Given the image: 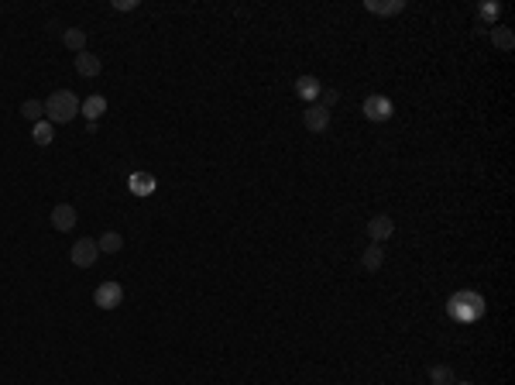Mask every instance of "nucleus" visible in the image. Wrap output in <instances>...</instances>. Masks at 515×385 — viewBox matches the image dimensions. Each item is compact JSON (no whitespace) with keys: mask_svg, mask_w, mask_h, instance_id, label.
I'll return each instance as SVG.
<instances>
[{"mask_svg":"<svg viewBox=\"0 0 515 385\" xmlns=\"http://www.w3.org/2000/svg\"><path fill=\"white\" fill-rule=\"evenodd\" d=\"M76 114H79V96H76L72 90H55V93L45 100V117H48V124H69Z\"/></svg>","mask_w":515,"mask_h":385,"instance_id":"f257e3e1","label":"nucleus"},{"mask_svg":"<svg viewBox=\"0 0 515 385\" xmlns=\"http://www.w3.org/2000/svg\"><path fill=\"white\" fill-rule=\"evenodd\" d=\"M447 310H450L454 320H461V324H474V320L485 317V300H481L478 293H467V289H464V293H454V296H450Z\"/></svg>","mask_w":515,"mask_h":385,"instance_id":"f03ea898","label":"nucleus"},{"mask_svg":"<svg viewBox=\"0 0 515 385\" xmlns=\"http://www.w3.org/2000/svg\"><path fill=\"white\" fill-rule=\"evenodd\" d=\"M93 303H96L100 310H117V306L124 303V286H120V282H100L96 293H93Z\"/></svg>","mask_w":515,"mask_h":385,"instance_id":"7ed1b4c3","label":"nucleus"},{"mask_svg":"<svg viewBox=\"0 0 515 385\" xmlns=\"http://www.w3.org/2000/svg\"><path fill=\"white\" fill-rule=\"evenodd\" d=\"M395 110H392V100L388 96H381V93H371L368 100H364V117L368 121H375V124H381V121H388Z\"/></svg>","mask_w":515,"mask_h":385,"instance_id":"20e7f679","label":"nucleus"},{"mask_svg":"<svg viewBox=\"0 0 515 385\" xmlns=\"http://www.w3.org/2000/svg\"><path fill=\"white\" fill-rule=\"evenodd\" d=\"M302 124H306V131L319 134V131L330 127V110H326L323 103H309V107L302 110Z\"/></svg>","mask_w":515,"mask_h":385,"instance_id":"39448f33","label":"nucleus"},{"mask_svg":"<svg viewBox=\"0 0 515 385\" xmlns=\"http://www.w3.org/2000/svg\"><path fill=\"white\" fill-rule=\"evenodd\" d=\"M69 255H72V265H76V269H90V265L96 262L100 248H96V241H93V238H83V241H76V244H72V251H69Z\"/></svg>","mask_w":515,"mask_h":385,"instance_id":"423d86ee","label":"nucleus"},{"mask_svg":"<svg viewBox=\"0 0 515 385\" xmlns=\"http://www.w3.org/2000/svg\"><path fill=\"white\" fill-rule=\"evenodd\" d=\"M368 234H371L375 244H381V241H388V238L395 234V220H392L388 214H378V217L368 220Z\"/></svg>","mask_w":515,"mask_h":385,"instance_id":"0eeeda50","label":"nucleus"},{"mask_svg":"<svg viewBox=\"0 0 515 385\" xmlns=\"http://www.w3.org/2000/svg\"><path fill=\"white\" fill-rule=\"evenodd\" d=\"M76 207L72 203H59L55 210H52V224H55V231H72L76 227Z\"/></svg>","mask_w":515,"mask_h":385,"instance_id":"6e6552de","label":"nucleus"},{"mask_svg":"<svg viewBox=\"0 0 515 385\" xmlns=\"http://www.w3.org/2000/svg\"><path fill=\"white\" fill-rule=\"evenodd\" d=\"M127 186H131V193H134V196H151L158 183H155V176H151V172H134V176L127 179Z\"/></svg>","mask_w":515,"mask_h":385,"instance_id":"1a4fd4ad","label":"nucleus"},{"mask_svg":"<svg viewBox=\"0 0 515 385\" xmlns=\"http://www.w3.org/2000/svg\"><path fill=\"white\" fill-rule=\"evenodd\" d=\"M100 69H103V62H100L96 55H90V52H79V55H76V72H79V76L93 79V76H100Z\"/></svg>","mask_w":515,"mask_h":385,"instance_id":"9d476101","label":"nucleus"},{"mask_svg":"<svg viewBox=\"0 0 515 385\" xmlns=\"http://www.w3.org/2000/svg\"><path fill=\"white\" fill-rule=\"evenodd\" d=\"M79 110H83V117H86V121H93V124H96V121L107 114V96H100V93H96V96H86Z\"/></svg>","mask_w":515,"mask_h":385,"instance_id":"9b49d317","label":"nucleus"},{"mask_svg":"<svg viewBox=\"0 0 515 385\" xmlns=\"http://www.w3.org/2000/svg\"><path fill=\"white\" fill-rule=\"evenodd\" d=\"M295 93H299L302 100H316V96L323 93V86H319L316 76H299V79H295Z\"/></svg>","mask_w":515,"mask_h":385,"instance_id":"f8f14e48","label":"nucleus"},{"mask_svg":"<svg viewBox=\"0 0 515 385\" xmlns=\"http://www.w3.org/2000/svg\"><path fill=\"white\" fill-rule=\"evenodd\" d=\"M381 262H385V248L371 241V248H368V251H364V258H361L364 272H378V269H381Z\"/></svg>","mask_w":515,"mask_h":385,"instance_id":"ddd939ff","label":"nucleus"},{"mask_svg":"<svg viewBox=\"0 0 515 385\" xmlns=\"http://www.w3.org/2000/svg\"><path fill=\"white\" fill-rule=\"evenodd\" d=\"M368 10L392 17V14H402V10H406V0H388V3H381V0H368Z\"/></svg>","mask_w":515,"mask_h":385,"instance_id":"4468645a","label":"nucleus"},{"mask_svg":"<svg viewBox=\"0 0 515 385\" xmlns=\"http://www.w3.org/2000/svg\"><path fill=\"white\" fill-rule=\"evenodd\" d=\"M62 41H65V48H72L76 55L86 52V31H83V28H69V31L62 34Z\"/></svg>","mask_w":515,"mask_h":385,"instance_id":"2eb2a0df","label":"nucleus"},{"mask_svg":"<svg viewBox=\"0 0 515 385\" xmlns=\"http://www.w3.org/2000/svg\"><path fill=\"white\" fill-rule=\"evenodd\" d=\"M96 248H100V251H107V255H117V251L124 248V238H120L117 231H107V234L96 241Z\"/></svg>","mask_w":515,"mask_h":385,"instance_id":"dca6fc26","label":"nucleus"},{"mask_svg":"<svg viewBox=\"0 0 515 385\" xmlns=\"http://www.w3.org/2000/svg\"><path fill=\"white\" fill-rule=\"evenodd\" d=\"M31 138H34V145H52V138H55V124H48V121H38Z\"/></svg>","mask_w":515,"mask_h":385,"instance_id":"f3484780","label":"nucleus"},{"mask_svg":"<svg viewBox=\"0 0 515 385\" xmlns=\"http://www.w3.org/2000/svg\"><path fill=\"white\" fill-rule=\"evenodd\" d=\"M21 114H24V121L38 124L41 114H45V103H38V100H24V103H21Z\"/></svg>","mask_w":515,"mask_h":385,"instance_id":"a211bd4d","label":"nucleus"},{"mask_svg":"<svg viewBox=\"0 0 515 385\" xmlns=\"http://www.w3.org/2000/svg\"><path fill=\"white\" fill-rule=\"evenodd\" d=\"M430 382L433 385H454V372L447 365H433L430 368Z\"/></svg>","mask_w":515,"mask_h":385,"instance_id":"6ab92c4d","label":"nucleus"},{"mask_svg":"<svg viewBox=\"0 0 515 385\" xmlns=\"http://www.w3.org/2000/svg\"><path fill=\"white\" fill-rule=\"evenodd\" d=\"M492 41H495L502 52H512V45H515V38H512L509 28H495V31H492Z\"/></svg>","mask_w":515,"mask_h":385,"instance_id":"aec40b11","label":"nucleus"},{"mask_svg":"<svg viewBox=\"0 0 515 385\" xmlns=\"http://www.w3.org/2000/svg\"><path fill=\"white\" fill-rule=\"evenodd\" d=\"M478 14H481L485 21H495V17L502 14V7H498V3H481V10H478Z\"/></svg>","mask_w":515,"mask_h":385,"instance_id":"412c9836","label":"nucleus"},{"mask_svg":"<svg viewBox=\"0 0 515 385\" xmlns=\"http://www.w3.org/2000/svg\"><path fill=\"white\" fill-rule=\"evenodd\" d=\"M134 7H138L134 0H117V3H114V10H134Z\"/></svg>","mask_w":515,"mask_h":385,"instance_id":"4be33fe9","label":"nucleus"},{"mask_svg":"<svg viewBox=\"0 0 515 385\" xmlns=\"http://www.w3.org/2000/svg\"><path fill=\"white\" fill-rule=\"evenodd\" d=\"M454 385H471V382H454Z\"/></svg>","mask_w":515,"mask_h":385,"instance_id":"5701e85b","label":"nucleus"}]
</instances>
